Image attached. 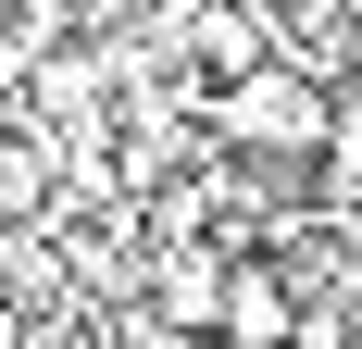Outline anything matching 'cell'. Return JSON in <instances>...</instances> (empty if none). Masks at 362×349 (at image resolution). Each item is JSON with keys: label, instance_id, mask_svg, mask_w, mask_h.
Here are the masks:
<instances>
[{"label": "cell", "instance_id": "cell-1", "mask_svg": "<svg viewBox=\"0 0 362 349\" xmlns=\"http://www.w3.org/2000/svg\"><path fill=\"white\" fill-rule=\"evenodd\" d=\"M225 138H238V150H275V162H300V150H325V88L250 50V63L225 75Z\"/></svg>", "mask_w": 362, "mask_h": 349}, {"label": "cell", "instance_id": "cell-2", "mask_svg": "<svg viewBox=\"0 0 362 349\" xmlns=\"http://www.w3.org/2000/svg\"><path fill=\"white\" fill-rule=\"evenodd\" d=\"M213 337H225V349H275V337H300V300H288V275H275V262H225Z\"/></svg>", "mask_w": 362, "mask_h": 349}, {"label": "cell", "instance_id": "cell-3", "mask_svg": "<svg viewBox=\"0 0 362 349\" xmlns=\"http://www.w3.org/2000/svg\"><path fill=\"white\" fill-rule=\"evenodd\" d=\"M213 300H225V262H163V287H150V312L175 337H213Z\"/></svg>", "mask_w": 362, "mask_h": 349}, {"label": "cell", "instance_id": "cell-4", "mask_svg": "<svg viewBox=\"0 0 362 349\" xmlns=\"http://www.w3.org/2000/svg\"><path fill=\"white\" fill-rule=\"evenodd\" d=\"M0 50H25V37H13V13H0Z\"/></svg>", "mask_w": 362, "mask_h": 349}, {"label": "cell", "instance_id": "cell-5", "mask_svg": "<svg viewBox=\"0 0 362 349\" xmlns=\"http://www.w3.org/2000/svg\"><path fill=\"white\" fill-rule=\"evenodd\" d=\"M238 13H288V0H238Z\"/></svg>", "mask_w": 362, "mask_h": 349}]
</instances>
